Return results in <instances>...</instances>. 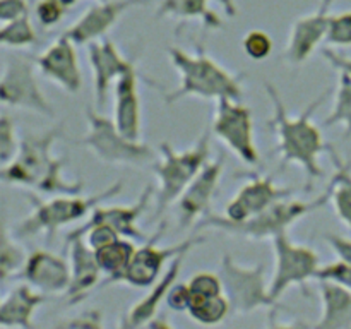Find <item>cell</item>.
<instances>
[{
  "instance_id": "obj_13",
  "label": "cell",
  "mask_w": 351,
  "mask_h": 329,
  "mask_svg": "<svg viewBox=\"0 0 351 329\" xmlns=\"http://www.w3.org/2000/svg\"><path fill=\"white\" fill-rule=\"evenodd\" d=\"M153 185H146V188L143 191V194L139 195L134 204L130 206H96L91 212H89V218L86 219L84 225L77 226V228L71 230V232L65 233V243H69L71 240L75 239H84L86 233L89 228H93L95 225H108L112 226L115 232L120 233V236L123 239L136 240V242H147L149 236L143 232V230L137 226L141 216L146 212L147 206L151 204V197L154 194Z\"/></svg>"
},
{
  "instance_id": "obj_40",
  "label": "cell",
  "mask_w": 351,
  "mask_h": 329,
  "mask_svg": "<svg viewBox=\"0 0 351 329\" xmlns=\"http://www.w3.org/2000/svg\"><path fill=\"white\" fill-rule=\"evenodd\" d=\"M191 304V288L189 283H175L167 297V305L171 310L184 312Z\"/></svg>"
},
{
  "instance_id": "obj_25",
  "label": "cell",
  "mask_w": 351,
  "mask_h": 329,
  "mask_svg": "<svg viewBox=\"0 0 351 329\" xmlns=\"http://www.w3.org/2000/svg\"><path fill=\"white\" fill-rule=\"evenodd\" d=\"M211 2L221 3L226 16L235 17L239 14L235 0H160L156 9V19L175 17V19H199L208 29H221L223 21L209 7Z\"/></svg>"
},
{
  "instance_id": "obj_5",
  "label": "cell",
  "mask_w": 351,
  "mask_h": 329,
  "mask_svg": "<svg viewBox=\"0 0 351 329\" xmlns=\"http://www.w3.org/2000/svg\"><path fill=\"white\" fill-rule=\"evenodd\" d=\"M123 191V182L117 180L105 191L91 197H82L81 194L51 195L50 199H41L34 192H23L24 197L33 206V212L12 228V235L19 240L33 239L40 233H47L48 240L69 223L86 218L96 206L103 204L108 199L115 197Z\"/></svg>"
},
{
  "instance_id": "obj_19",
  "label": "cell",
  "mask_w": 351,
  "mask_h": 329,
  "mask_svg": "<svg viewBox=\"0 0 351 329\" xmlns=\"http://www.w3.org/2000/svg\"><path fill=\"white\" fill-rule=\"evenodd\" d=\"M14 280L26 281L43 293H65L71 284V264L48 250H33Z\"/></svg>"
},
{
  "instance_id": "obj_14",
  "label": "cell",
  "mask_w": 351,
  "mask_h": 329,
  "mask_svg": "<svg viewBox=\"0 0 351 329\" xmlns=\"http://www.w3.org/2000/svg\"><path fill=\"white\" fill-rule=\"evenodd\" d=\"M225 163L226 153L219 154L215 161H209L178 197L177 212L180 228L195 225L202 216L211 211V201L221 182Z\"/></svg>"
},
{
  "instance_id": "obj_27",
  "label": "cell",
  "mask_w": 351,
  "mask_h": 329,
  "mask_svg": "<svg viewBox=\"0 0 351 329\" xmlns=\"http://www.w3.org/2000/svg\"><path fill=\"white\" fill-rule=\"evenodd\" d=\"M134 252H136L134 243L130 242V239L127 240L123 239V236H120L115 242L106 243V245L96 249V260H98L103 274H106V280L101 281L99 287L105 288L108 287V284L117 283V280L122 276V273L127 269V266H129Z\"/></svg>"
},
{
  "instance_id": "obj_15",
  "label": "cell",
  "mask_w": 351,
  "mask_h": 329,
  "mask_svg": "<svg viewBox=\"0 0 351 329\" xmlns=\"http://www.w3.org/2000/svg\"><path fill=\"white\" fill-rule=\"evenodd\" d=\"M89 65L93 71V89H95L96 108L101 110L108 99L110 86L115 84L117 79L130 69H137L136 57H123L117 45L110 38H101V41H91L88 45Z\"/></svg>"
},
{
  "instance_id": "obj_28",
  "label": "cell",
  "mask_w": 351,
  "mask_h": 329,
  "mask_svg": "<svg viewBox=\"0 0 351 329\" xmlns=\"http://www.w3.org/2000/svg\"><path fill=\"white\" fill-rule=\"evenodd\" d=\"M331 160L335 163V175L329 180L332 188L331 202L341 223L351 230V163L343 161L336 151L331 153Z\"/></svg>"
},
{
  "instance_id": "obj_3",
  "label": "cell",
  "mask_w": 351,
  "mask_h": 329,
  "mask_svg": "<svg viewBox=\"0 0 351 329\" xmlns=\"http://www.w3.org/2000/svg\"><path fill=\"white\" fill-rule=\"evenodd\" d=\"M168 55L173 67L180 74V86L175 91L165 95L163 99L167 105L187 96L202 99L232 98L237 101L243 99L242 77L233 75L223 65L213 60L206 53L202 45L197 43L195 53H189L178 47H170Z\"/></svg>"
},
{
  "instance_id": "obj_36",
  "label": "cell",
  "mask_w": 351,
  "mask_h": 329,
  "mask_svg": "<svg viewBox=\"0 0 351 329\" xmlns=\"http://www.w3.org/2000/svg\"><path fill=\"white\" fill-rule=\"evenodd\" d=\"M69 7L62 0H36L34 5V16L38 23L45 27L55 26L64 19Z\"/></svg>"
},
{
  "instance_id": "obj_45",
  "label": "cell",
  "mask_w": 351,
  "mask_h": 329,
  "mask_svg": "<svg viewBox=\"0 0 351 329\" xmlns=\"http://www.w3.org/2000/svg\"><path fill=\"white\" fill-rule=\"evenodd\" d=\"M332 3H335V0H321V7H319V10H321V12H329Z\"/></svg>"
},
{
  "instance_id": "obj_42",
  "label": "cell",
  "mask_w": 351,
  "mask_h": 329,
  "mask_svg": "<svg viewBox=\"0 0 351 329\" xmlns=\"http://www.w3.org/2000/svg\"><path fill=\"white\" fill-rule=\"evenodd\" d=\"M62 328H103V314L99 310H86L84 314L75 315L74 319L60 322Z\"/></svg>"
},
{
  "instance_id": "obj_18",
  "label": "cell",
  "mask_w": 351,
  "mask_h": 329,
  "mask_svg": "<svg viewBox=\"0 0 351 329\" xmlns=\"http://www.w3.org/2000/svg\"><path fill=\"white\" fill-rule=\"evenodd\" d=\"M36 65L45 77L60 86L69 95H75L81 89L82 72L79 67L75 43L64 34H60L40 57H36Z\"/></svg>"
},
{
  "instance_id": "obj_38",
  "label": "cell",
  "mask_w": 351,
  "mask_h": 329,
  "mask_svg": "<svg viewBox=\"0 0 351 329\" xmlns=\"http://www.w3.org/2000/svg\"><path fill=\"white\" fill-rule=\"evenodd\" d=\"M314 280L332 281V283L341 284V287L351 290V264L341 259L336 260V263L326 264V266L319 267Z\"/></svg>"
},
{
  "instance_id": "obj_7",
  "label": "cell",
  "mask_w": 351,
  "mask_h": 329,
  "mask_svg": "<svg viewBox=\"0 0 351 329\" xmlns=\"http://www.w3.org/2000/svg\"><path fill=\"white\" fill-rule=\"evenodd\" d=\"M88 132L77 141L106 164H125V167H144L154 161V149L141 141L129 139L117 127L115 120L101 115L93 106H86Z\"/></svg>"
},
{
  "instance_id": "obj_29",
  "label": "cell",
  "mask_w": 351,
  "mask_h": 329,
  "mask_svg": "<svg viewBox=\"0 0 351 329\" xmlns=\"http://www.w3.org/2000/svg\"><path fill=\"white\" fill-rule=\"evenodd\" d=\"M191 319L204 326H215L225 321L232 312L228 298L225 293L215 295V297H199L191 293V304L187 308Z\"/></svg>"
},
{
  "instance_id": "obj_2",
  "label": "cell",
  "mask_w": 351,
  "mask_h": 329,
  "mask_svg": "<svg viewBox=\"0 0 351 329\" xmlns=\"http://www.w3.org/2000/svg\"><path fill=\"white\" fill-rule=\"evenodd\" d=\"M60 137H64V122L45 132L24 134L14 160L2 167V182L47 195L81 194L84 191V180H65L62 170L67 164V158H55L51 154V147Z\"/></svg>"
},
{
  "instance_id": "obj_26",
  "label": "cell",
  "mask_w": 351,
  "mask_h": 329,
  "mask_svg": "<svg viewBox=\"0 0 351 329\" xmlns=\"http://www.w3.org/2000/svg\"><path fill=\"white\" fill-rule=\"evenodd\" d=\"M322 315L314 324L315 329L351 328V290L332 281L319 280Z\"/></svg>"
},
{
  "instance_id": "obj_23",
  "label": "cell",
  "mask_w": 351,
  "mask_h": 329,
  "mask_svg": "<svg viewBox=\"0 0 351 329\" xmlns=\"http://www.w3.org/2000/svg\"><path fill=\"white\" fill-rule=\"evenodd\" d=\"M329 14L317 12L308 14V16L298 17L293 23L288 38L287 50H285V58L290 64L300 65L311 58L315 48L319 47L321 41H326L328 34Z\"/></svg>"
},
{
  "instance_id": "obj_43",
  "label": "cell",
  "mask_w": 351,
  "mask_h": 329,
  "mask_svg": "<svg viewBox=\"0 0 351 329\" xmlns=\"http://www.w3.org/2000/svg\"><path fill=\"white\" fill-rule=\"evenodd\" d=\"M322 239L329 243L332 250H335L336 256L341 260H346V263L351 264V240L345 239V236L338 235V233H324Z\"/></svg>"
},
{
  "instance_id": "obj_37",
  "label": "cell",
  "mask_w": 351,
  "mask_h": 329,
  "mask_svg": "<svg viewBox=\"0 0 351 329\" xmlns=\"http://www.w3.org/2000/svg\"><path fill=\"white\" fill-rule=\"evenodd\" d=\"M192 295L199 297H215V295L223 293V283L219 274L215 273H195V276L189 281Z\"/></svg>"
},
{
  "instance_id": "obj_21",
  "label": "cell",
  "mask_w": 351,
  "mask_h": 329,
  "mask_svg": "<svg viewBox=\"0 0 351 329\" xmlns=\"http://www.w3.org/2000/svg\"><path fill=\"white\" fill-rule=\"evenodd\" d=\"M65 249L71 256V284L65 295L69 298V305H75L95 290L103 271L96 260L95 250L84 239L71 240L65 243Z\"/></svg>"
},
{
  "instance_id": "obj_10",
  "label": "cell",
  "mask_w": 351,
  "mask_h": 329,
  "mask_svg": "<svg viewBox=\"0 0 351 329\" xmlns=\"http://www.w3.org/2000/svg\"><path fill=\"white\" fill-rule=\"evenodd\" d=\"M271 240L274 252V273L269 281V293L274 300H280L293 284L305 288L307 281L317 274L321 259L311 247L291 242L288 232L280 233Z\"/></svg>"
},
{
  "instance_id": "obj_4",
  "label": "cell",
  "mask_w": 351,
  "mask_h": 329,
  "mask_svg": "<svg viewBox=\"0 0 351 329\" xmlns=\"http://www.w3.org/2000/svg\"><path fill=\"white\" fill-rule=\"evenodd\" d=\"M331 195L332 188L329 185L321 195L311 199V201H302V199L291 197L280 199L274 204H271L269 208L264 209L263 212L256 215L254 218L245 219V221H232L225 215L218 216L209 211L208 215H204L195 223V230L215 228L221 230V232L228 233V235L242 236V239L250 240L274 239L280 233L288 232V228L293 223H297L298 219L304 218V216L324 208L331 201Z\"/></svg>"
},
{
  "instance_id": "obj_8",
  "label": "cell",
  "mask_w": 351,
  "mask_h": 329,
  "mask_svg": "<svg viewBox=\"0 0 351 329\" xmlns=\"http://www.w3.org/2000/svg\"><path fill=\"white\" fill-rule=\"evenodd\" d=\"M223 283V293L228 298L233 314H249L257 308L288 310L280 300H274L266 283V264L252 267L240 266L230 254H225L218 271Z\"/></svg>"
},
{
  "instance_id": "obj_16",
  "label": "cell",
  "mask_w": 351,
  "mask_h": 329,
  "mask_svg": "<svg viewBox=\"0 0 351 329\" xmlns=\"http://www.w3.org/2000/svg\"><path fill=\"white\" fill-rule=\"evenodd\" d=\"M295 188L280 187L269 175L254 173L252 178L225 206V216L232 221H245L263 212L276 201L291 197Z\"/></svg>"
},
{
  "instance_id": "obj_6",
  "label": "cell",
  "mask_w": 351,
  "mask_h": 329,
  "mask_svg": "<svg viewBox=\"0 0 351 329\" xmlns=\"http://www.w3.org/2000/svg\"><path fill=\"white\" fill-rule=\"evenodd\" d=\"M211 127H206L197 143L184 151H175L170 143L160 144L161 160L153 161L151 170L158 178L156 218H160L173 202L178 201L185 188L201 173L211 158Z\"/></svg>"
},
{
  "instance_id": "obj_30",
  "label": "cell",
  "mask_w": 351,
  "mask_h": 329,
  "mask_svg": "<svg viewBox=\"0 0 351 329\" xmlns=\"http://www.w3.org/2000/svg\"><path fill=\"white\" fill-rule=\"evenodd\" d=\"M338 89H336L335 105L331 113L322 120L324 129H331L335 125L345 127L343 139H351V77L346 72H338Z\"/></svg>"
},
{
  "instance_id": "obj_44",
  "label": "cell",
  "mask_w": 351,
  "mask_h": 329,
  "mask_svg": "<svg viewBox=\"0 0 351 329\" xmlns=\"http://www.w3.org/2000/svg\"><path fill=\"white\" fill-rule=\"evenodd\" d=\"M321 55H322V58L328 62V64H331L332 67L336 69V71L346 72V74L351 77V58L338 53V51H335L332 48H322Z\"/></svg>"
},
{
  "instance_id": "obj_33",
  "label": "cell",
  "mask_w": 351,
  "mask_h": 329,
  "mask_svg": "<svg viewBox=\"0 0 351 329\" xmlns=\"http://www.w3.org/2000/svg\"><path fill=\"white\" fill-rule=\"evenodd\" d=\"M21 139L16 136V120L12 115L3 112L0 115V163L7 164L14 160L19 151Z\"/></svg>"
},
{
  "instance_id": "obj_34",
  "label": "cell",
  "mask_w": 351,
  "mask_h": 329,
  "mask_svg": "<svg viewBox=\"0 0 351 329\" xmlns=\"http://www.w3.org/2000/svg\"><path fill=\"white\" fill-rule=\"evenodd\" d=\"M326 43L331 47H351V10L329 14Z\"/></svg>"
},
{
  "instance_id": "obj_22",
  "label": "cell",
  "mask_w": 351,
  "mask_h": 329,
  "mask_svg": "<svg viewBox=\"0 0 351 329\" xmlns=\"http://www.w3.org/2000/svg\"><path fill=\"white\" fill-rule=\"evenodd\" d=\"M139 72L130 69L115 82V110L113 120L123 136L139 141L141 137V98Z\"/></svg>"
},
{
  "instance_id": "obj_17",
  "label": "cell",
  "mask_w": 351,
  "mask_h": 329,
  "mask_svg": "<svg viewBox=\"0 0 351 329\" xmlns=\"http://www.w3.org/2000/svg\"><path fill=\"white\" fill-rule=\"evenodd\" d=\"M149 0H99L93 3L69 29H65L64 36L74 41L75 45H89L91 41L99 40L112 29L117 21L129 9L139 5H147Z\"/></svg>"
},
{
  "instance_id": "obj_32",
  "label": "cell",
  "mask_w": 351,
  "mask_h": 329,
  "mask_svg": "<svg viewBox=\"0 0 351 329\" xmlns=\"http://www.w3.org/2000/svg\"><path fill=\"white\" fill-rule=\"evenodd\" d=\"M0 43L9 48L33 47L38 43V33L29 19V14L17 19L2 23L0 29Z\"/></svg>"
},
{
  "instance_id": "obj_35",
  "label": "cell",
  "mask_w": 351,
  "mask_h": 329,
  "mask_svg": "<svg viewBox=\"0 0 351 329\" xmlns=\"http://www.w3.org/2000/svg\"><path fill=\"white\" fill-rule=\"evenodd\" d=\"M242 48L250 60H266L273 53V40L261 29H252L242 38Z\"/></svg>"
},
{
  "instance_id": "obj_9",
  "label": "cell",
  "mask_w": 351,
  "mask_h": 329,
  "mask_svg": "<svg viewBox=\"0 0 351 329\" xmlns=\"http://www.w3.org/2000/svg\"><path fill=\"white\" fill-rule=\"evenodd\" d=\"M36 57L14 53L5 58L2 79H0V99L12 108L29 110L38 115L53 119L55 110L38 84Z\"/></svg>"
},
{
  "instance_id": "obj_1",
  "label": "cell",
  "mask_w": 351,
  "mask_h": 329,
  "mask_svg": "<svg viewBox=\"0 0 351 329\" xmlns=\"http://www.w3.org/2000/svg\"><path fill=\"white\" fill-rule=\"evenodd\" d=\"M264 89L273 106V117L267 120V125L278 134L276 151L281 154V164L297 163L305 170L308 177L307 188H311L312 182L317 178H324L326 171L322 170L319 163V156L322 153L331 154L336 151L329 143H326L322 137L321 129L312 122V113L326 101L329 95V89L312 99L307 108L297 117H291L288 113L287 105L281 99L276 86L269 81H264Z\"/></svg>"
},
{
  "instance_id": "obj_24",
  "label": "cell",
  "mask_w": 351,
  "mask_h": 329,
  "mask_svg": "<svg viewBox=\"0 0 351 329\" xmlns=\"http://www.w3.org/2000/svg\"><path fill=\"white\" fill-rule=\"evenodd\" d=\"M47 300V293L36 290L26 281L10 288L0 304V328H33L34 312Z\"/></svg>"
},
{
  "instance_id": "obj_39",
  "label": "cell",
  "mask_w": 351,
  "mask_h": 329,
  "mask_svg": "<svg viewBox=\"0 0 351 329\" xmlns=\"http://www.w3.org/2000/svg\"><path fill=\"white\" fill-rule=\"evenodd\" d=\"M86 242L89 243V247L91 249H99V247L106 245V243H112L115 242V240L120 239V233L115 232V230L112 228V226L108 225H95L93 228L88 230V233H86Z\"/></svg>"
},
{
  "instance_id": "obj_20",
  "label": "cell",
  "mask_w": 351,
  "mask_h": 329,
  "mask_svg": "<svg viewBox=\"0 0 351 329\" xmlns=\"http://www.w3.org/2000/svg\"><path fill=\"white\" fill-rule=\"evenodd\" d=\"M187 254L189 252H182L170 260L168 269L158 278V281L151 287V290L137 304H134L127 310V314L123 315L122 321H120L122 328H143V326L149 324L151 319L156 317L161 304L167 302L168 293L173 288V284L177 283L178 274L182 273V267H184V260Z\"/></svg>"
},
{
  "instance_id": "obj_46",
  "label": "cell",
  "mask_w": 351,
  "mask_h": 329,
  "mask_svg": "<svg viewBox=\"0 0 351 329\" xmlns=\"http://www.w3.org/2000/svg\"><path fill=\"white\" fill-rule=\"evenodd\" d=\"M62 2H64V3H65V5H67V7H69V9H71V7H74V5H75V3H77V2H79V0H62Z\"/></svg>"
},
{
  "instance_id": "obj_41",
  "label": "cell",
  "mask_w": 351,
  "mask_h": 329,
  "mask_svg": "<svg viewBox=\"0 0 351 329\" xmlns=\"http://www.w3.org/2000/svg\"><path fill=\"white\" fill-rule=\"evenodd\" d=\"M29 14V2L27 0H0V21L9 23Z\"/></svg>"
},
{
  "instance_id": "obj_31",
  "label": "cell",
  "mask_w": 351,
  "mask_h": 329,
  "mask_svg": "<svg viewBox=\"0 0 351 329\" xmlns=\"http://www.w3.org/2000/svg\"><path fill=\"white\" fill-rule=\"evenodd\" d=\"M27 260V254L19 243L16 236L10 235L5 228L2 230V240H0V281L5 283L19 273Z\"/></svg>"
},
{
  "instance_id": "obj_11",
  "label": "cell",
  "mask_w": 351,
  "mask_h": 329,
  "mask_svg": "<svg viewBox=\"0 0 351 329\" xmlns=\"http://www.w3.org/2000/svg\"><path fill=\"white\" fill-rule=\"evenodd\" d=\"M167 230V223L161 221L156 232L153 233L147 242H144L143 247L136 249L129 266L123 271L122 276L117 280V283H125L132 288H149L158 281V278L163 274L165 263L173 259L175 256L182 252H189L194 247L204 243V235H191L180 243L168 247H158V240L161 239L163 232Z\"/></svg>"
},
{
  "instance_id": "obj_12",
  "label": "cell",
  "mask_w": 351,
  "mask_h": 329,
  "mask_svg": "<svg viewBox=\"0 0 351 329\" xmlns=\"http://www.w3.org/2000/svg\"><path fill=\"white\" fill-rule=\"evenodd\" d=\"M213 134L223 141L245 164L259 163V151L254 143L252 110L232 98L216 99Z\"/></svg>"
}]
</instances>
